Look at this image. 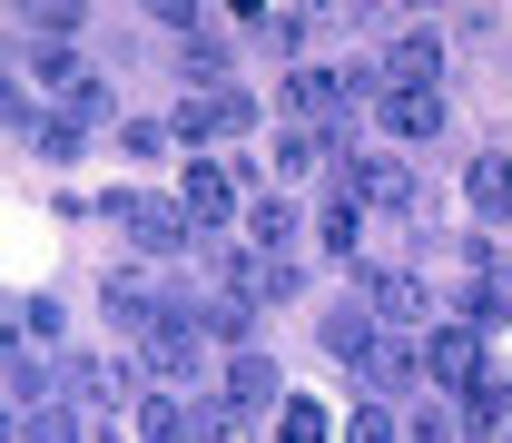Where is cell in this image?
<instances>
[{"mask_svg": "<svg viewBox=\"0 0 512 443\" xmlns=\"http://www.w3.org/2000/svg\"><path fill=\"white\" fill-rule=\"evenodd\" d=\"M119 148H128V158H138V168H148V158H158V148H168V128H148V119H128V128H119Z\"/></svg>", "mask_w": 512, "mask_h": 443, "instance_id": "18", "label": "cell"}, {"mask_svg": "<svg viewBox=\"0 0 512 443\" xmlns=\"http://www.w3.org/2000/svg\"><path fill=\"white\" fill-rule=\"evenodd\" d=\"M256 247H266V256L296 247V207H256Z\"/></svg>", "mask_w": 512, "mask_h": 443, "instance_id": "16", "label": "cell"}, {"mask_svg": "<svg viewBox=\"0 0 512 443\" xmlns=\"http://www.w3.org/2000/svg\"><path fill=\"white\" fill-rule=\"evenodd\" d=\"M345 443H404V424H394L384 404H365V414H355V434H345Z\"/></svg>", "mask_w": 512, "mask_h": 443, "instance_id": "17", "label": "cell"}, {"mask_svg": "<svg viewBox=\"0 0 512 443\" xmlns=\"http://www.w3.org/2000/svg\"><path fill=\"white\" fill-rule=\"evenodd\" d=\"M384 119L404 128V138H434V128H444V99H434V89H384Z\"/></svg>", "mask_w": 512, "mask_h": 443, "instance_id": "9", "label": "cell"}, {"mask_svg": "<svg viewBox=\"0 0 512 443\" xmlns=\"http://www.w3.org/2000/svg\"><path fill=\"white\" fill-rule=\"evenodd\" d=\"M20 335H40V345H50V335H60V306H50V296H30V306H20Z\"/></svg>", "mask_w": 512, "mask_h": 443, "instance_id": "19", "label": "cell"}, {"mask_svg": "<svg viewBox=\"0 0 512 443\" xmlns=\"http://www.w3.org/2000/svg\"><path fill=\"white\" fill-rule=\"evenodd\" d=\"M99 207H109V217H119V227H128V237H138L148 256H178V247H188V227H197V217H188V197H148V188L99 197Z\"/></svg>", "mask_w": 512, "mask_h": 443, "instance_id": "1", "label": "cell"}, {"mask_svg": "<svg viewBox=\"0 0 512 443\" xmlns=\"http://www.w3.org/2000/svg\"><path fill=\"white\" fill-rule=\"evenodd\" d=\"M188 217H197V227H227V217H237V178L197 158V168H188Z\"/></svg>", "mask_w": 512, "mask_h": 443, "instance_id": "6", "label": "cell"}, {"mask_svg": "<svg viewBox=\"0 0 512 443\" xmlns=\"http://www.w3.org/2000/svg\"><path fill=\"white\" fill-rule=\"evenodd\" d=\"M424 375L434 384H473L483 375V335H473V325H444V335L424 345Z\"/></svg>", "mask_w": 512, "mask_h": 443, "instance_id": "4", "label": "cell"}, {"mask_svg": "<svg viewBox=\"0 0 512 443\" xmlns=\"http://www.w3.org/2000/svg\"><path fill=\"white\" fill-rule=\"evenodd\" d=\"M384 79H394V89H434V79H444V40H424V30L394 40V50H384Z\"/></svg>", "mask_w": 512, "mask_h": 443, "instance_id": "5", "label": "cell"}, {"mask_svg": "<svg viewBox=\"0 0 512 443\" xmlns=\"http://www.w3.org/2000/svg\"><path fill=\"white\" fill-rule=\"evenodd\" d=\"M316 158H325V138H316V128H286V138H276V168H286V178H306Z\"/></svg>", "mask_w": 512, "mask_h": 443, "instance_id": "14", "label": "cell"}, {"mask_svg": "<svg viewBox=\"0 0 512 443\" xmlns=\"http://www.w3.org/2000/svg\"><path fill=\"white\" fill-rule=\"evenodd\" d=\"M276 443H325V404L286 394V404H276Z\"/></svg>", "mask_w": 512, "mask_h": 443, "instance_id": "13", "label": "cell"}, {"mask_svg": "<svg viewBox=\"0 0 512 443\" xmlns=\"http://www.w3.org/2000/svg\"><path fill=\"white\" fill-rule=\"evenodd\" d=\"M345 207H414V178L394 158H345Z\"/></svg>", "mask_w": 512, "mask_h": 443, "instance_id": "3", "label": "cell"}, {"mask_svg": "<svg viewBox=\"0 0 512 443\" xmlns=\"http://www.w3.org/2000/svg\"><path fill=\"white\" fill-rule=\"evenodd\" d=\"M188 434V414L168 404V394H148V404H128V443H178Z\"/></svg>", "mask_w": 512, "mask_h": 443, "instance_id": "11", "label": "cell"}, {"mask_svg": "<svg viewBox=\"0 0 512 443\" xmlns=\"http://www.w3.org/2000/svg\"><path fill=\"white\" fill-rule=\"evenodd\" d=\"M69 394H79L89 414H109V404L128 394V375H119V365H79V375H69Z\"/></svg>", "mask_w": 512, "mask_h": 443, "instance_id": "12", "label": "cell"}, {"mask_svg": "<svg viewBox=\"0 0 512 443\" xmlns=\"http://www.w3.org/2000/svg\"><path fill=\"white\" fill-rule=\"evenodd\" d=\"M503 443H512V404H503Z\"/></svg>", "mask_w": 512, "mask_h": 443, "instance_id": "20", "label": "cell"}, {"mask_svg": "<svg viewBox=\"0 0 512 443\" xmlns=\"http://www.w3.org/2000/svg\"><path fill=\"white\" fill-rule=\"evenodd\" d=\"M503 286H512V266H503Z\"/></svg>", "mask_w": 512, "mask_h": 443, "instance_id": "21", "label": "cell"}, {"mask_svg": "<svg viewBox=\"0 0 512 443\" xmlns=\"http://www.w3.org/2000/svg\"><path fill=\"white\" fill-rule=\"evenodd\" d=\"M109 316L138 325V335H158V325H168V306L148 296V276H138V266H119V276H109Z\"/></svg>", "mask_w": 512, "mask_h": 443, "instance_id": "7", "label": "cell"}, {"mask_svg": "<svg viewBox=\"0 0 512 443\" xmlns=\"http://www.w3.org/2000/svg\"><path fill=\"white\" fill-rule=\"evenodd\" d=\"M375 306L384 316H424V286L414 276H375Z\"/></svg>", "mask_w": 512, "mask_h": 443, "instance_id": "15", "label": "cell"}, {"mask_svg": "<svg viewBox=\"0 0 512 443\" xmlns=\"http://www.w3.org/2000/svg\"><path fill=\"white\" fill-rule=\"evenodd\" d=\"M256 404H276V365L266 355H237L227 365V414H256Z\"/></svg>", "mask_w": 512, "mask_h": 443, "instance_id": "8", "label": "cell"}, {"mask_svg": "<svg viewBox=\"0 0 512 443\" xmlns=\"http://www.w3.org/2000/svg\"><path fill=\"white\" fill-rule=\"evenodd\" d=\"M463 197H473L483 217H512V158H473V178H463Z\"/></svg>", "mask_w": 512, "mask_h": 443, "instance_id": "10", "label": "cell"}, {"mask_svg": "<svg viewBox=\"0 0 512 443\" xmlns=\"http://www.w3.org/2000/svg\"><path fill=\"white\" fill-rule=\"evenodd\" d=\"M247 119H256L247 89H227V79H217V89H197L188 109H178V138H237Z\"/></svg>", "mask_w": 512, "mask_h": 443, "instance_id": "2", "label": "cell"}]
</instances>
